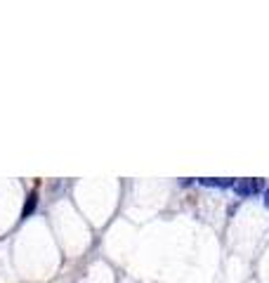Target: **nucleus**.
Masks as SVG:
<instances>
[{"mask_svg":"<svg viewBox=\"0 0 269 283\" xmlns=\"http://www.w3.org/2000/svg\"><path fill=\"white\" fill-rule=\"evenodd\" d=\"M262 189H264V179L245 177V179L234 182V191H236L239 196H255V194H260Z\"/></svg>","mask_w":269,"mask_h":283,"instance_id":"obj_1","label":"nucleus"},{"mask_svg":"<svg viewBox=\"0 0 269 283\" xmlns=\"http://www.w3.org/2000/svg\"><path fill=\"white\" fill-rule=\"evenodd\" d=\"M36 205H38V194L33 191V194H29V198H26V203H24V210H21V220H26V217L36 210Z\"/></svg>","mask_w":269,"mask_h":283,"instance_id":"obj_2","label":"nucleus"},{"mask_svg":"<svg viewBox=\"0 0 269 283\" xmlns=\"http://www.w3.org/2000/svg\"><path fill=\"white\" fill-rule=\"evenodd\" d=\"M201 184H206V186H234V179L232 177H227V179L208 177V179H201Z\"/></svg>","mask_w":269,"mask_h":283,"instance_id":"obj_3","label":"nucleus"},{"mask_svg":"<svg viewBox=\"0 0 269 283\" xmlns=\"http://www.w3.org/2000/svg\"><path fill=\"white\" fill-rule=\"evenodd\" d=\"M264 203H267V208H269V189H267V194H264Z\"/></svg>","mask_w":269,"mask_h":283,"instance_id":"obj_4","label":"nucleus"}]
</instances>
